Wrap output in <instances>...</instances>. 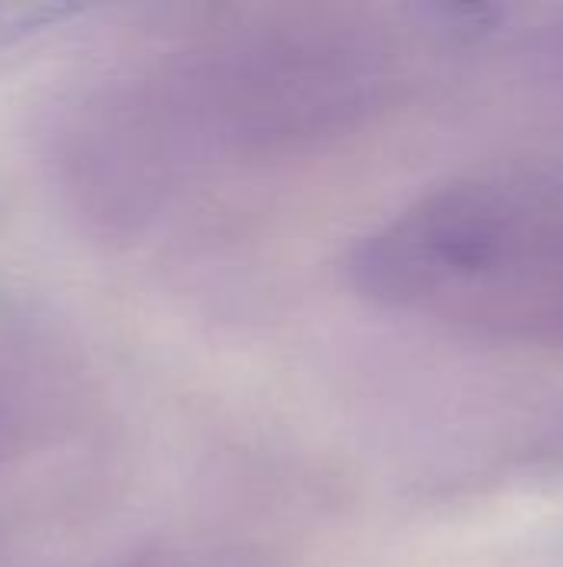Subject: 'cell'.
<instances>
[{
    "instance_id": "6da1fadb",
    "label": "cell",
    "mask_w": 563,
    "mask_h": 567,
    "mask_svg": "<svg viewBox=\"0 0 563 567\" xmlns=\"http://www.w3.org/2000/svg\"><path fill=\"white\" fill-rule=\"evenodd\" d=\"M375 302L514 346H563V159L445 183L362 239Z\"/></svg>"
}]
</instances>
